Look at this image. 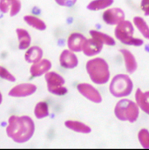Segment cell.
I'll use <instances>...</instances> for the list:
<instances>
[{
  "instance_id": "6da1fadb",
  "label": "cell",
  "mask_w": 149,
  "mask_h": 150,
  "mask_svg": "<svg viewBox=\"0 0 149 150\" xmlns=\"http://www.w3.org/2000/svg\"><path fill=\"white\" fill-rule=\"evenodd\" d=\"M35 123L28 115H11L6 127L7 135L17 144L29 141L34 135Z\"/></svg>"
},
{
  "instance_id": "7a4b0ae2",
  "label": "cell",
  "mask_w": 149,
  "mask_h": 150,
  "mask_svg": "<svg viewBox=\"0 0 149 150\" xmlns=\"http://www.w3.org/2000/svg\"><path fill=\"white\" fill-rule=\"evenodd\" d=\"M86 70L90 79L97 85L107 83L110 79V67L103 58H93L86 64Z\"/></svg>"
},
{
  "instance_id": "3957f363",
  "label": "cell",
  "mask_w": 149,
  "mask_h": 150,
  "mask_svg": "<svg viewBox=\"0 0 149 150\" xmlns=\"http://www.w3.org/2000/svg\"><path fill=\"white\" fill-rule=\"evenodd\" d=\"M140 109L136 102L124 98L119 100L114 108V114L115 117L124 122L134 123L139 117Z\"/></svg>"
},
{
  "instance_id": "277c9868",
  "label": "cell",
  "mask_w": 149,
  "mask_h": 150,
  "mask_svg": "<svg viewBox=\"0 0 149 150\" xmlns=\"http://www.w3.org/2000/svg\"><path fill=\"white\" fill-rule=\"evenodd\" d=\"M134 27L133 23L128 20H124L114 28V36L122 44L131 46H141L144 41L140 38H136L133 36Z\"/></svg>"
},
{
  "instance_id": "5b68a950",
  "label": "cell",
  "mask_w": 149,
  "mask_h": 150,
  "mask_svg": "<svg viewBox=\"0 0 149 150\" xmlns=\"http://www.w3.org/2000/svg\"><path fill=\"white\" fill-rule=\"evenodd\" d=\"M133 89V83L128 74H119L113 77L109 86L110 94L117 98L129 96Z\"/></svg>"
},
{
  "instance_id": "8992f818",
  "label": "cell",
  "mask_w": 149,
  "mask_h": 150,
  "mask_svg": "<svg viewBox=\"0 0 149 150\" xmlns=\"http://www.w3.org/2000/svg\"><path fill=\"white\" fill-rule=\"evenodd\" d=\"M47 90L49 93L55 96H64L68 93V89L65 86L64 78L54 71H49L44 74Z\"/></svg>"
},
{
  "instance_id": "52a82bcc",
  "label": "cell",
  "mask_w": 149,
  "mask_h": 150,
  "mask_svg": "<svg viewBox=\"0 0 149 150\" xmlns=\"http://www.w3.org/2000/svg\"><path fill=\"white\" fill-rule=\"evenodd\" d=\"M77 90L78 93L90 102L100 104L102 102V96L94 86L88 83H81L78 84Z\"/></svg>"
},
{
  "instance_id": "ba28073f",
  "label": "cell",
  "mask_w": 149,
  "mask_h": 150,
  "mask_svg": "<svg viewBox=\"0 0 149 150\" xmlns=\"http://www.w3.org/2000/svg\"><path fill=\"white\" fill-rule=\"evenodd\" d=\"M102 19L107 25L117 26L124 20H125V13L123 9L119 8H107L102 14Z\"/></svg>"
},
{
  "instance_id": "9c48e42d",
  "label": "cell",
  "mask_w": 149,
  "mask_h": 150,
  "mask_svg": "<svg viewBox=\"0 0 149 150\" xmlns=\"http://www.w3.org/2000/svg\"><path fill=\"white\" fill-rule=\"evenodd\" d=\"M37 87L33 83H25L18 84L17 86L13 87V88L9 91L8 96L12 97H26L33 95L36 92Z\"/></svg>"
},
{
  "instance_id": "30bf717a",
  "label": "cell",
  "mask_w": 149,
  "mask_h": 150,
  "mask_svg": "<svg viewBox=\"0 0 149 150\" xmlns=\"http://www.w3.org/2000/svg\"><path fill=\"white\" fill-rule=\"evenodd\" d=\"M59 60L60 66L66 69H73L78 65V58L74 52L68 49L62 51Z\"/></svg>"
},
{
  "instance_id": "8fae6325",
  "label": "cell",
  "mask_w": 149,
  "mask_h": 150,
  "mask_svg": "<svg viewBox=\"0 0 149 150\" xmlns=\"http://www.w3.org/2000/svg\"><path fill=\"white\" fill-rule=\"evenodd\" d=\"M86 40H87L86 36L82 33L73 32L68 36L67 40V45L68 47V50H70L74 53L82 52Z\"/></svg>"
},
{
  "instance_id": "7c38bea8",
  "label": "cell",
  "mask_w": 149,
  "mask_h": 150,
  "mask_svg": "<svg viewBox=\"0 0 149 150\" xmlns=\"http://www.w3.org/2000/svg\"><path fill=\"white\" fill-rule=\"evenodd\" d=\"M52 68V63L47 59H42L40 61L32 64L30 68V74L33 78H38L44 75Z\"/></svg>"
},
{
  "instance_id": "4fadbf2b",
  "label": "cell",
  "mask_w": 149,
  "mask_h": 150,
  "mask_svg": "<svg viewBox=\"0 0 149 150\" xmlns=\"http://www.w3.org/2000/svg\"><path fill=\"white\" fill-rule=\"evenodd\" d=\"M103 46L104 45L101 42L91 37L90 39H87L82 52L88 57H93L101 53L103 50Z\"/></svg>"
},
{
  "instance_id": "5bb4252c",
  "label": "cell",
  "mask_w": 149,
  "mask_h": 150,
  "mask_svg": "<svg viewBox=\"0 0 149 150\" xmlns=\"http://www.w3.org/2000/svg\"><path fill=\"white\" fill-rule=\"evenodd\" d=\"M119 51L124 58V66L128 74H134L138 69V63H137L135 56L133 54L130 50H129L127 49H122Z\"/></svg>"
},
{
  "instance_id": "9a60e30c",
  "label": "cell",
  "mask_w": 149,
  "mask_h": 150,
  "mask_svg": "<svg viewBox=\"0 0 149 150\" xmlns=\"http://www.w3.org/2000/svg\"><path fill=\"white\" fill-rule=\"evenodd\" d=\"M135 102L145 114L149 115V91L143 92L140 88H137L135 92Z\"/></svg>"
},
{
  "instance_id": "2e32d148",
  "label": "cell",
  "mask_w": 149,
  "mask_h": 150,
  "mask_svg": "<svg viewBox=\"0 0 149 150\" xmlns=\"http://www.w3.org/2000/svg\"><path fill=\"white\" fill-rule=\"evenodd\" d=\"M64 125L67 129L78 134H88L92 132V128L88 125L79 120H66L64 122Z\"/></svg>"
},
{
  "instance_id": "e0dca14e",
  "label": "cell",
  "mask_w": 149,
  "mask_h": 150,
  "mask_svg": "<svg viewBox=\"0 0 149 150\" xmlns=\"http://www.w3.org/2000/svg\"><path fill=\"white\" fill-rule=\"evenodd\" d=\"M43 50L40 46L35 45L31 46L26 50L25 53V60L29 64H35L36 62L40 61L43 58Z\"/></svg>"
},
{
  "instance_id": "ac0fdd59",
  "label": "cell",
  "mask_w": 149,
  "mask_h": 150,
  "mask_svg": "<svg viewBox=\"0 0 149 150\" xmlns=\"http://www.w3.org/2000/svg\"><path fill=\"white\" fill-rule=\"evenodd\" d=\"M16 33L18 38V49L21 50H25L29 48L31 43V37L29 32L23 28H17Z\"/></svg>"
},
{
  "instance_id": "d6986e66",
  "label": "cell",
  "mask_w": 149,
  "mask_h": 150,
  "mask_svg": "<svg viewBox=\"0 0 149 150\" xmlns=\"http://www.w3.org/2000/svg\"><path fill=\"white\" fill-rule=\"evenodd\" d=\"M91 37L97 40V41L101 42L103 45H108V46H114L115 45V40L111 36L106 33L101 32L97 30H91L89 31Z\"/></svg>"
},
{
  "instance_id": "ffe728a7",
  "label": "cell",
  "mask_w": 149,
  "mask_h": 150,
  "mask_svg": "<svg viewBox=\"0 0 149 150\" xmlns=\"http://www.w3.org/2000/svg\"><path fill=\"white\" fill-rule=\"evenodd\" d=\"M24 21L28 26H30L32 28H34L35 30H38V31H43L44 30H46V28H47L45 22L42 19L37 18L35 16L26 15L24 17Z\"/></svg>"
},
{
  "instance_id": "44dd1931",
  "label": "cell",
  "mask_w": 149,
  "mask_h": 150,
  "mask_svg": "<svg viewBox=\"0 0 149 150\" xmlns=\"http://www.w3.org/2000/svg\"><path fill=\"white\" fill-rule=\"evenodd\" d=\"M114 4V0H92L88 5L87 9L89 11H101L109 8Z\"/></svg>"
},
{
  "instance_id": "7402d4cb",
  "label": "cell",
  "mask_w": 149,
  "mask_h": 150,
  "mask_svg": "<svg viewBox=\"0 0 149 150\" xmlns=\"http://www.w3.org/2000/svg\"><path fill=\"white\" fill-rule=\"evenodd\" d=\"M134 26L140 32L145 39L149 40V26L143 18L139 16H136L133 19Z\"/></svg>"
},
{
  "instance_id": "603a6c76",
  "label": "cell",
  "mask_w": 149,
  "mask_h": 150,
  "mask_svg": "<svg viewBox=\"0 0 149 150\" xmlns=\"http://www.w3.org/2000/svg\"><path fill=\"white\" fill-rule=\"evenodd\" d=\"M34 115L35 118L38 120H42L46 118L49 115V108L47 102H39L35 105L34 108Z\"/></svg>"
},
{
  "instance_id": "cb8c5ba5",
  "label": "cell",
  "mask_w": 149,
  "mask_h": 150,
  "mask_svg": "<svg viewBox=\"0 0 149 150\" xmlns=\"http://www.w3.org/2000/svg\"><path fill=\"white\" fill-rule=\"evenodd\" d=\"M138 142L144 149H149V130L148 129H141L138 134Z\"/></svg>"
},
{
  "instance_id": "d4e9b609",
  "label": "cell",
  "mask_w": 149,
  "mask_h": 150,
  "mask_svg": "<svg viewBox=\"0 0 149 150\" xmlns=\"http://www.w3.org/2000/svg\"><path fill=\"white\" fill-rule=\"evenodd\" d=\"M0 78L6 81L12 82V83L16 81V78L6 68L2 66H0Z\"/></svg>"
},
{
  "instance_id": "484cf974",
  "label": "cell",
  "mask_w": 149,
  "mask_h": 150,
  "mask_svg": "<svg viewBox=\"0 0 149 150\" xmlns=\"http://www.w3.org/2000/svg\"><path fill=\"white\" fill-rule=\"evenodd\" d=\"M21 9H22V2H21V0H13L12 8H11L10 12H9L10 17H14V16L18 15L20 13Z\"/></svg>"
},
{
  "instance_id": "4316f807",
  "label": "cell",
  "mask_w": 149,
  "mask_h": 150,
  "mask_svg": "<svg viewBox=\"0 0 149 150\" xmlns=\"http://www.w3.org/2000/svg\"><path fill=\"white\" fill-rule=\"evenodd\" d=\"M13 0H0V12L8 13L13 5Z\"/></svg>"
},
{
  "instance_id": "83f0119b",
  "label": "cell",
  "mask_w": 149,
  "mask_h": 150,
  "mask_svg": "<svg viewBox=\"0 0 149 150\" xmlns=\"http://www.w3.org/2000/svg\"><path fill=\"white\" fill-rule=\"evenodd\" d=\"M54 2L61 7L71 8L73 5L76 4L77 0H54Z\"/></svg>"
},
{
  "instance_id": "f1b7e54d",
  "label": "cell",
  "mask_w": 149,
  "mask_h": 150,
  "mask_svg": "<svg viewBox=\"0 0 149 150\" xmlns=\"http://www.w3.org/2000/svg\"><path fill=\"white\" fill-rule=\"evenodd\" d=\"M142 11L143 12L145 16H149V0H142L140 4Z\"/></svg>"
},
{
  "instance_id": "f546056e",
  "label": "cell",
  "mask_w": 149,
  "mask_h": 150,
  "mask_svg": "<svg viewBox=\"0 0 149 150\" xmlns=\"http://www.w3.org/2000/svg\"><path fill=\"white\" fill-rule=\"evenodd\" d=\"M2 102H3V95H2V93H0V105H1Z\"/></svg>"
}]
</instances>
